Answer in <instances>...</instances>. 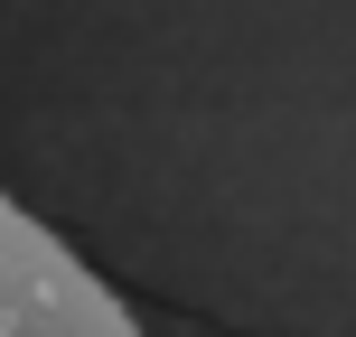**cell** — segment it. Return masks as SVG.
Listing matches in <instances>:
<instances>
[{"instance_id": "obj_1", "label": "cell", "mask_w": 356, "mask_h": 337, "mask_svg": "<svg viewBox=\"0 0 356 337\" xmlns=\"http://www.w3.org/2000/svg\"><path fill=\"white\" fill-rule=\"evenodd\" d=\"M0 337H141L131 309L19 197H0Z\"/></svg>"}]
</instances>
